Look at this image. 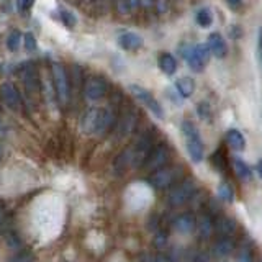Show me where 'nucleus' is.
Segmentation results:
<instances>
[{
    "label": "nucleus",
    "mask_w": 262,
    "mask_h": 262,
    "mask_svg": "<svg viewBox=\"0 0 262 262\" xmlns=\"http://www.w3.org/2000/svg\"><path fill=\"white\" fill-rule=\"evenodd\" d=\"M112 121H113V115L110 110L94 106V108H90L84 115V118H82V129H84V133H89V135H92V133L102 135L112 126Z\"/></svg>",
    "instance_id": "nucleus-1"
},
{
    "label": "nucleus",
    "mask_w": 262,
    "mask_h": 262,
    "mask_svg": "<svg viewBox=\"0 0 262 262\" xmlns=\"http://www.w3.org/2000/svg\"><path fill=\"white\" fill-rule=\"evenodd\" d=\"M182 133L185 136V143H187V151L190 159L193 162H202L203 159V143L200 139V133L196 126L192 121H184L182 123Z\"/></svg>",
    "instance_id": "nucleus-2"
},
{
    "label": "nucleus",
    "mask_w": 262,
    "mask_h": 262,
    "mask_svg": "<svg viewBox=\"0 0 262 262\" xmlns=\"http://www.w3.org/2000/svg\"><path fill=\"white\" fill-rule=\"evenodd\" d=\"M51 74H53V84L54 90L57 95V100L62 105L68 103L69 100V80H68V74H66L64 68L59 62H54L51 66Z\"/></svg>",
    "instance_id": "nucleus-3"
},
{
    "label": "nucleus",
    "mask_w": 262,
    "mask_h": 262,
    "mask_svg": "<svg viewBox=\"0 0 262 262\" xmlns=\"http://www.w3.org/2000/svg\"><path fill=\"white\" fill-rule=\"evenodd\" d=\"M129 92L139 103H143L152 115H156L158 118H164V112H162L161 103L152 97V94L149 92V90H146L141 85H135L133 84V85H129Z\"/></svg>",
    "instance_id": "nucleus-4"
},
{
    "label": "nucleus",
    "mask_w": 262,
    "mask_h": 262,
    "mask_svg": "<svg viewBox=\"0 0 262 262\" xmlns=\"http://www.w3.org/2000/svg\"><path fill=\"white\" fill-rule=\"evenodd\" d=\"M179 174H180V169L179 167H167L164 166L158 170H154L151 177H149V182L154 188H167L170 187L172 184L176 182L179 179Z\"/></svg>",
    "instance_id": "nucleus-5"
},
{
    "label": "nucleus",
    "mask_w": 262,
    "mask_h": 262,
    "mask_svg": "<svg viewBox=\"0 0 262 262\" xmlns=\"http://www.w3.org/2000/svg\"><path fill=\"white\" fill-rule=\"evenodd\" d=\"M167 161H169V149H167V146L166 144H159V146L152 147L143 166L147 170L154 172V170H158V169L166 166Z\"/></svg>",
    "instance_id": "nucleus-6"
},
{
    "label": "nucleus",
    "mask_w": 262,
    "mask_h": 262,
    "mask_svg": "<svg viewBox=\"0 0 262 262\" xmlns=\"http://www.w3.org/2000/svg\"><path fill=\"white\" fill-rule=\"evenodd\" d=\"M195 193V185L192 180H184L180 182L174 190L169 193V203L172 207H179V205H184L192 199V195Z\"/></svg>",
    "instance_id": "nucleus-7"
},
{
    "label": "nucleus",
    "mask_w": 262,
    "mask_h": 262,
    "mask_svg": "<svg viewBox=\"0 0 262 262\" xmlns=\"http://www.w3.org/2000/svg\"><path fill=\"white\" fill-rule=\"evenodd\" d=\"M84 94L85 98L90 102L100 100V98L106 94V82L100 76H92L85 80V87H84Z\"/></svg>",
    "instance_id": "nucleus-8"
},
{
    "label": "nucleus",
    "mask_w": 262,
    "mask_h": 262,
    "mask_svg": "<svg viewBox=\"0 0 262 262\" xmlns=\"http://www.w3.org/2000/svg\"><path fill=\"white\" fill-rule=\"evenodd\" d=\"M0 98H2L8 108L20 110V106H21L20 92L16 90V87L12 84V82H4V84L0 85Z\"/></svg>",
    "instance_id": "nucleus-9"
},
{
    "label": "nucleus",
    "mask_w": 262,
    "mask_h": 262,
    "mask_svg": "<svg viewBox=\"0 0 262 262\" xmlns=\"http://www.w3.org/2000/svg\"><path fill=\"white\" fill-rule=\"evenodd\" d=\"M118 45L125 51H136L143 46V38L133 31H125L118 36Z\"/></svg>",
    "instance_id": "nucleus-10"
},
{
    "label": "nucleus",
    "mask_w": 262,
    "mask_h": 262,
    "mask_svg": "<svg viewBox=\"0 0 262 262\" xmlns=\"http://www.w3.org/2000/svg\"><path fill=\"white\" fill-rule=\"evenodd\" d=\"M180 53H182V57L187 61V64L190 66V69L195 71V72H202L203 68H205V62L199 57L195 51V46H182L180 48Z\"/></svg>",
    "instance_id": "nucleus-11"
},
{
    "label": "nucleus",
    "mask_w": 262,
    "mask_h": 262,
    "mask_svg": "<svg viewBox=\"0 0 262 262\" xmlns=\"http://www.w3.org/2000/svg\"><path fill=\"white\" fill-rule=\"evenodd\" d=\"M207 48L215 57H225V54H226V43L218 33H211V35H208Z\"/></svg>",
    "instance_id": "nucleus-12"
},
{
    "label": "nucleus",
    "mask_w": 262,
    "mask_h": 262,
    "mask_svg": "<svg viewBox=\"0 0 262 262\" xmlns=\"http://www.w3.org/2000/svg\"><path fill=\"white\" fill-rule=\"evenodd\" d=\"M236 229H237L236 221L228 218V216L218 218L216 223H215V231H218L221 237H231L236 233Z\"/></svg>",
    "instance_id": "nucleus-13"
},
{
    "label": "nucleus",
    "mask_w": 262,
    "mask_h": 262,
    "mask_svg": "<svg viewBox=\"0 0 262 262\" xmlns=\"http://www.w3.org/2000/svg\"><path fill=\"white\" fill-rule=\"evenodd\" d=\"M174 228L177 229L179 233L182 234H188L192 233L195 229V218L192 213H184V215H180L176 218L174 221Z\"/></svg>",
    "instance_id": "nucleus-14"
},
{
    "label": "nucleus",
    "mask_w": 262,
    "mask_h": 262,
    "mask_svg": "<svg viewBox=\"0 0 262 262\" xmlns=\"http://www.w3.org/2000/svg\"><path fill=\"white\" fill-rule=\"evenodd\" d=\"M159 68L161 71L166 74V76H172V74H176L177 71V61L176 57L169 54V53H162L161 57H159Z\"/></svg>",
    "instance_id": "nucleus-15"
},
{
    "label": "nucleus",
    "mask_w": 262,
    "mask_h": 262,
    "mask_svg": "<svg viewBox=\"0 0 262 262\" xmlns=\"http://www.w3.org/2000/svg\"><path fill=\"white\" fill-rule=\"evenodd\" d=\"M226 141H228V144L231 146L234 151H243L244 147H246V139H244L241 131H237V129H229L228 131V133H226Z\"/></svg>",
    "instance_id": "nucleus-16"
},
{
    "label": "nucleus",
    "mask_w": 262,
    "mask_h": 262,
    "mask_svg": "<svg viewBox=\"0 0 262 262\" xmlns=\"http://www.w3.org/2000/svg\"><path fill=\"white\" fill-rule=\"evenodd\" d=\"M195 226H196V231L202 237H208L213 231H215V223L211 221L210 216H200L199 220H195Z\"/></svg>",
    "instance_id": "nucleus-17"
},
{
    "label": "nucleus",
    "mask_w": 262,
    "mask_h": 262,
    "mask_svg": "<svg viewBox=\"0 0 262 262\" xmlns=\"http://www.w3.org/2000/svg\"><path fill=\"white\" fill-rule=\"evenodd\" d=\"M176 89H177V92L180 94V97L188 98L195 90V82H193L192 77H180L176 82Z\"/></svg>",
    "instance_id": "nucleus-18"
},
{
    "label": "nucleus",
    "mask_w": 262,
    "mask_h": 262,
    "mask_svg": "<svg viewBox=\"0 0 262 262\" xmlns=\"http://www.w3.org/2000/svg\"><path fill=\"white\" fill-rule=\"evenodd\" d=\"M233 249H234V244L231 241V237H220L213 251H215L218 257H226L228 254H231Z\"/></svg>",
    "instance_id": "nucleus-19"
},
{
    "label": "nucleus",
    "mask_w": 262,
    "mask_h": 262,
    "mask_svg": "<svg viewBox=\"0 0 262 262\" xmlns=\"http://www.w3.org/2000/svg\"><path fill=\"white\" fill-rule=\"evenodd\" d=\"M21 79L25 82V87H27V90L30 94H35L38 90V79H36V74L35 71H33L31 68L25 69L23 74H21Z\"/></svg>",
    "instance_id": "nucleus-20"
},
{
    "label": "nucleus",
    "mask_w": 262,
    "mask_h": 262,
    "mask_svg": "<svg viewBox=\"0 0 262 262\" xmlns=\"http://www.w3.org/2000/svg\"><path fill=\"white\" fill-rule=\"evenodd\" d=\"M233 169H234V172H236V176L239 177L241 180H244V182H248V180L252 179V172H251L249 166H248V164H246L244 161H241V159H234V161H233Z\"/></svg>",
    "instance_id": "nucleus-21"
},
{
    "label": "nucleus",
    "mask_w": 262,
    "mask_h": 262,
    "mask_svg": "<svg viewBox=\"0 0 262 262\" xmlns=\"http://www.w3.org/2000/svg\"><path fill=\"white\" fill-rule=\"evenodd\" d=\"M218 196L223 202H226V203H233V200H234V192H233V188L229 187L226 182H223V184L218 185Z\"/></svg>",
    "instance_id": "nucleus-22"
},
{
    "label": "nucleus",
    "mask_w": 262,
    "mask_h": 262,
    "mask_svg": "<svg viewBox=\"0 0 262 262\" xmlns=\"http://www.w3.org/2000/svg\"><path fill=\"white\" fill-rule=\"evenodd\" d=\"M20 45H21V35H20V31H12L10 35H8V38H7V48H8V51L15 53L16 49L20 48Z\"/></svg>",
    "instance_id": "nucleus-23"
},
{
    "label": "nucleus",
    "mask_w": 262,
    "mask_h": 262,
    "mask_svg": "<svg viewBox=\"0 0 262 262\" xmlns=\"http://www.w3.org/2000/svg\"><path fill=\"white\" fill-rule=\"evenodd\" d=\"M196 23L200 25V27L207 28L213 23V16H211V12L207 10V8H202V10L196 13Z\"/></svg>",
    "instance_id": "nucleus-24"
},
{
    "label": "nucleus",
    "mask_w": 262,
    "mask_h": 262,
    "mask_svg": "<svg viewBox=\"0 0 262 262\" xmlns=\"http://www.w3.org/2000/svg\"><path fill=\"white\" fill-rule=\"evenodd\" d=\"M59 15H61V21L66 25V27L72 28L74 25H76V16H74L69 10H66V8L59 7Z\"/></svg>",
    "instance_id": "nucleus-25"
},
{
    "label": "nucleus",
    "mask_w": 262,
    "mask_h": 262,
    "mask_svg": "<svg viewBox=\"0 0 262 262\" xmlns=\"http://www.w3.org/2000/svg\"><path fill=\"white\" fill-rule=\"evenodd\" d=\"M25 49H27L28 53L36 49V38L33 36L31 33H27V35H25Z\"/></svg>",
    "instance_id": "nucleus-26"
},
{
    "label": "nucleus",
    "mask_w": 262,
    "mask_h": 262,
    "mask_svg": "<svg viewBox=\"0 0 262 262\" xmlns=\"http://www.w3.org/2000/svg\"><path fill=\"white\" fill-rule=\"evenodd\" d=\"M5 220H7V207H5V203L0 200V226L5 223Z\"/></svg>",
    "instance_id": "nucleus-27"
},
{
    "label": "nucleus",
    "mask_w": 262,
    "mask_h": 262,
    "mask_svg": "<svg viewBox=\"0 0 262 262\" xmlns=\"http://www.w3.org/2000/svg\"><path fill=\"white\" fill-rule=\"evenodd\" d=\"M12 262H33L30 254H21V256H16L12 259Z\"/></svg>",
    "instance_id": "nucleus-28"
},
{
    "label": "nucleus",
    "mask_w": 262,
    "mask_h": 262,
    "mask_svg": "<svg viewBox=\"0 0 262 262\" xmlns=\"http://www.w3.org/2000/svg\"><path fill=\"white\" fill-rule=\"evenodd\" d=\"M237 262H251V254L248 251H243L237 257Z\"/></svg>",
    "instance_id": "nucleus-29"
},
{
    "label": "nucleus",
    "mask_w": 262,
    "mask_h": 262,
    "mask_svg": "<svg viewBox=\"0 0 262 262\" xmlns=\"http://www.w3.org/2000/svg\"><path fill=\"white\" fill-rule=\"evenodd\" d=\"M166 241H167L166 234H158V236H156V246H159V248H162V246L166 244Z\"/></svg>",
    "instance_id": "nucleus-30"
},
{
    "label": "nucleus",
    "mask_w": 262,
    "mask_h": 262,
    "mask_svg": "<svg viewBox=\"0 0 262 262\" xmlns=\"http://www.w3.org/2000/svg\"><path fill=\"white\" fill-rule=\"evenodd\" d=\"M228 5L231 7V8H239L241 4H243V0H226Z\"/></svg>",
    "instance_id": "nucleus-31"
},
{
    "label": "nucleus",
    "mask_w": 262,
    "mask_h": 262,
    "mask_svg": "<svg viewBox=\"0 0 262 262\" xmlns=\"http://www.w3.org/2000/svg\"><path fill=\"white\" fill-rule=\"evenodd\" d=\"M31 2L33 0H18V5H20V8H28L31 5Z\"/></svg>",
    "instance_id": "nucleus-32"
},
{
    "label": "nucleus",
    "mask_w": 262,
    "mask_h": 262,
    "mask_svg": "<svg viewBox=\"0 0 262 262\" xmlns=\"http://www.w3.org/2000/svg\"><path fill=\"white\" fill-rule=\"evenodd\" d=\"M5 135V126H4V123L0 121V136H4Z\"/></svg>",
    "instance_id": "nucleus-33"
},
{
    "label": "nucleus",
    "mask_w": 262,
    "mask_h": 262,
    "mask_svg": "<svg viewBox=\"0 0 262 262\" xmlns=\"http://www.w3.org/2000/svg\"><path fill=\"white\" fill-rule=\"evenodd\" d=\"M257 172H259V176L262 177V161L257 162Z\"/></svg>",
    "instance_id": "nucleus-34"
},
{
    "label": "nucleus",
    "mask_w": 262,
    "mask_h": 262,
    "mask_svg": "<svg viewBox=\"0 0 262 262\" xmlns=\"http://www.w3.org/2000/svg\"><path fill=\"white\" fill-rule=\"evenodd\" d=\"M2 156H4V147H2V144H0V159H2Z\"/></svg>",
    "instance_id": "nucleus-35"
}]
</instances>
